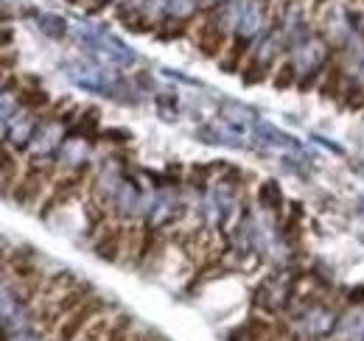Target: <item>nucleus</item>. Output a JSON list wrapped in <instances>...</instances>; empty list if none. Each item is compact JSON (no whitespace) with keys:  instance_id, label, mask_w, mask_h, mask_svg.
<instances>
[{"instance_id":"nucleus-1","label":"nucleus","mask_w":364,"mask_h":341,"mask_svg":"<svg viewBox=\"0 0 364 341\" xmlns=\"http://www.w3.org/2000/svg\"><path fill=\"white\" fill-rule=\"evenodd\" d=\"M92 297V286H73L70 291H65L62 297L56 299H40L37 302V328H40V333L43 336H53L56 333V328H59V322L65 319V316H70L76 308H82L87 299Z\"/></svg>"},{"instance_id":"nucleus-2","label":"nucleus","mask_w":364,"mask_h":341,"mask_svg":"<svg viewBox=\"0 0 364 341\" xmlns=\"http://www.w3.org/2000/svg\"><path fill=\"white\" fill-rule=\"evenodd\" d=\"M101 313H107V302L92 294L82 308H76L70 316H65L59 322V328L53 333V341H79V336L87 330V325H90L95 316H101Z\"/></svg>"},{"instance_id":"nucleus-3","label":"nucleus","mask_w":364,"mask_h":341,"mask_svg":"<svg viewBox=\"0 0 364 341\" xmlns=\"http://www.w3.org/2000/svg\"><path fill=\"white\" fill-rule=\"evenodd\" d=\"M193 37H196V50L205 56V59H222L225 50L230 48V34L225 26H219L213 17H208L205 23H199L193 28Z\"/></svg>"},{"instance_id":"nucleus-4","label":"nucleus","mask_w":364,"mask_h":341,"mask_svg":"<svg viewBox=\"0 0 364 341\" xmlns=\"http://www.w3.org/2000/svg\"><path fill=\"white\" fill-rule=\"evenodd\" d=\"M124 241H127V224L121 221H107L98 229L95 238V255L107 263H118L124 257Z\"/></svg>"},{"instance_id":"nucleus-5","label":"nucleus","mask_w":364,"mask_h":341,"mask_svg":"<svg viewBox=\"0 0 364 341\" xmlns=\"http://www.w3.org/2000/svg\"><path fill=\"white\" fill-rule=\"evenodd\" d=\"M50 166L46 168H37V166H31V168L26 170V176L14 185V190H11V199H17L23 207H31L43 193H46L48 182H50Z\"/></svg>"},{"instance_id":"nucleus-6","label":"nucleus","mask_w":364,"mask_h":341,"mask_svg":"<svg viewBox=\"0 0 364 341\" xmlns=\"http://www.w3.org/2000/svg\"><path fill=\"white\" fill-rule=\"evenodd\" d=\"M85 179H87V168L76 170V173H70V176L56 179V182H53V190H50V196L46 199V207L40 210V215L48 218L50 210H56V207H62L68 199H73V196L85 188Z\"/></svg>"},{"instance_id":"nucleus-7","label":"nucleus","mask_w":364,"mask_h":341,"mask_svg":"<svg viewBox=\"0 0 364 341\" xmlns=\"http://www.w3.org/2000/svg\"><path fill=\"white\" fill-rule=\"evenodd\" d=\"M345 65L336 59H328V70L319 82V98L322 101H339V95L345 92Z\"/></svg>"},{"instance_id":"nucleus-8","label":"nucleus","mask_w":364,"mask_h":341,"mask_svg":"<svg viewBox=\"0 0 364 341\" xmlns=\"http://www.w3.org/2000/svg\"><path fill=\"white\" fill-rule=\"evenodd\" d=\"M250 56V40L247 37H232L230 40V48L225 50V56L219 59V67H222V73H241V67H244V59Z\"/></svg>"},{"instance_id":"nucleus-9","label":"nucleus","mask_w":364,"mask_h":341,"mask_svg":"<svg viewBox=\"0 0 364 341\" xmlns=\"http://www.w3.org/2000/svg\"><path fill=\"white\" fill-rule=\"evenodd\" d=\"M269 333H272V325L264 322L261 316H252V319H247L238 330L230 333V341H267Z\"/></svg>"},{"instance_id":"nucleus-10","label":"nucleus","mask_w":364,"mask_h":341,"mask_svg":"<svg viewBox=\"0 0 364 341\" xmlns=\"http://www.w3.org/2000/svg\"><path fill=\"white\" fill-rule=\"evenodd\" d=\"M17 101H20V107H26V109H46L48 104H50V95H48V90L37 85V82H31V87H20L17 90Z\"/></svg>"},{"instance_id":"nucleus-11","label":"nucleus","mask_w":364,"mask_h":341,"mask_svg":"<svg viewBox=\"0 0 364 341\" xmlns=\"http://www.w3.org/2000/svg\"><path fill=\"white\" fill-rule=\"evenodd\" d=\"M241 82L247 87H255L261 85V82H267L269 79V65L267 62H261L258 56H247V65L241 67Z\"/></svg>"},{"instance_id":"nucleus-12","label":"nucleus","mask_w":364,"mask_h":341,"mask_svg":"<svg viewBox=\"0 0 364 341\" xmlns=\"http://www.w3.org/2000/svg\"><path fill=\"white\" fill-rule=\"evenodd\" d=\"M294 85H297V67H294V62H280L277 70L272 73V87L277 92H286V90H291Z\"/></svg>"},{"instance_id":"nucleus-13","label":"nucleus","mask_w":364,"mask_h":341,"mask_svg":"<svg viewBox=\"0 0 364 341\" xmlns=\"http://www.w3.org/2000/svg\"><path fill=\"white\" fill-rule=\"evenodd\" d=\"M109 325H112V316H107V313L95 316L90 325H87V330L79 336V341H104L107 333H109Z\"/></svg>"},{"instance_id":"nucleus-14","label":"nucleus","mask_w":364,"mask_h":341,"mask_svg":"<svg viewBox=\"0 0 364 341\" xmlns=\"http://www.w3.org/2000/svg\"><path fill=\"white\" fill-rule=\"evenodd\" d=\"M129 336H132V316H127V313L112 316L109 333H107L104 341H129Z\"/></svg>"},{"instance_id":"nucleus-15","label":"nucleus","mask_w":364,"mask_h":341,"mask_svg":"<svg viewBox=\"0 0 364 341\" xmlns=\"http://www.w3.org/2000/svg\"><path fill=\"white\" fill-rule=\"evenodd\" d=\"M339 107L342 109H350V112H356V109H362L364 107V90L356 82L350 87H345V92L339 95Z\"/></svg>"},{"instance_id":"nucleus-16","label":"nucleus","mask_w":364,"mask_h":341,"mask_svg":"<svg viewBox=\"0 0 364 341\" xmlns=\"http://www.w3.org/2000/svg\"><path fill=\"white\" fill-rule=\"evenodd\" d=\"M140 244H143V227H140V224H127V241H124V255L132 257V260H137Z\"/></svg>"},{"instance_id":"nucleus-17","label":"nucleus","mask_w":364,"mask_h":341,"mask_svg":"<svg viewBox=\"0 0 364 341\" xmlns=\"http://www.w3.org/2000/svg\"><path fill=\"white\" fill-rule=\"evenodd\" d=\"M258 199H261V205H267V207H280L283 205V196H280V188H277V182H261V188H258Z\"/></svg>"},{"instance_id":"nucleus-18","label":"nucleus","mask_w":364,"mask_h":341,"mask_svg":"<svg viewBox=\"0 0 364 341\" xmlns=\"http://www.w3.org/2000/svg\"><path fill=\"white\" fill-rule=\"evenodd\" d=\"M157 241H160V232L157 229H143V244H140V252H137L135 263H146V257L157 249Z\"/></svg>"},{"instance_id":"nucleus-19","label":"nucleus","mask_w":364,"mask_h":341,"mask_svg":"<svg viewBox=\"0 0 364 341\" xmlns=\"http://www.w3.org/2000/svg\"><path fill=\"white\" fill-rule=\"evenodd\" d=\"M17 170H20L17 168V160L6 151V154H3V190H6V193H9V188H11V185H17V182H20V179H17Z\"/></svg>"},{"instance_id":"nucleus-20","label":"nucleus","mask_w":364,"mask_h":341,"mask_svg":"<svg viewBox=\"0 0 364 341\" xmlns=\"http://www.w3.org/2000/svg\"><path fill=\"white\" fill-rule=\"evenodd\" d=\"M95 126H98V109H95V107H90V109H87V115L79 121V126L73 129V131L90 134V140H95V137H92V134H95Z\"/></svg>"},{"instance_id":"nucleus-21","label":"nucleus","mask_w":364,"mask_h":341,"mask_svg":"<svg viewBox=\"0 0 364 341\" xmlns=\"http://www.w3.org/2000/svg\"><path fill=\"white\" fill-rule=\"evenodd\" d=\"M325 70H328V59H325L322 65H317V67H314V70H311V73H309V76H306V79L297 85V87H300V92H311V90H314V85H317L319 79L325 76Z\"/></svg>"},{"instance_id":"nucleus-22","label":"nucleus","mask_w":364,"mask_h":341,"mask_svg":"<svg viewBox=\"0 0 364 341\" xmlns=\"http://www.w3.org/2000/svg\"><path fill=\"white\" fill-rule=\"evenodd\" d=\"M101 137L104 140H112V143H129L132 140V134L127 129H107V131H101Z\"/></svg>"},{"instance_id":"nucleus-23","label":"nucleus","mask_w":364,"mask_h":341,"mask_svg":"<svg viewBox=\"0 0 364 341\" xmlns=\"http://www.w3.org/2000/svg\"><path fill=\"white\" fill-rule=\"evenodd\" d=\"M267 341H291V336H289V330H286V328H280V325H277V328H274V333H269V339Z\"/></svg>"},{"instance_id":"nucleus-24","label":"nucleus","mask_w":364,"mask_h":341,"mask_svg":"<svg viewBox=\"0 0 364 341\" xmlns=\"http://www.w3.org/2000/svg\"><path fill=\"white\" fill-rule=\"evenodd\" d=\"M14 65H17V56H11V53L6 50V53H3V70H6V73H11V67H14Z\"/></svg>"},{"instance_id":"nucleus-25","label":"nucleus","mask_w":364,"mask_h":341,"mask_svg":"<svg viewBox=\"0 0 364 341\" xmlns=\"http://www.w3.org/2000/svg\"><path fill=\"white\" fill-rule=\"evenodd\" d=\"M328 3H331V0H311V14H314V17L322 14V11L328 9Z\"/></svg>"},{"instance_id":"nucleus-26","label":"nucleus","mask_w":364,"mask_h":341,"mask_svg":"<svg viewBox=\"0 0 364 341\" xmlns=\"http://www.w3.org/2000/svg\"><path fill=\"white\" fill-rule=\"evenodd\" d=\"M76 115H79V109H76V107H70V109H68V112H65V115L59 118V124H70V121H73Z\"/></svg>"},{"instance_id":"nucleus-27","label":"nucleus","mask_w":364,"mask_h":341,"mask_svg":"<svg viewBox=\"0 0 364 341\" xmlns=\"http://www.w3.org/2000/svg\"><path fill=\"white\" fill-rule=\"evenodd\" d=\"M289 3H306V0H277V9H286Z\"/></svg>"},{"instance_id":"nucleus-28","label":"nucleus","mask_w":364,"mask_h":341,"mask_svg":"<svg viewBox=\"0 0 364 341\" xmlns=\"http://www.w3.org/2000/svg\"><path fill=\"white\" fill-rule=\"evenodd\" d=\"M129 341H143V336H140V333H132V336H129Z\"/></svg>"},{"instance_id":"nucleus-29","label":"nucleus","mask_w":364,"mask_h":341,"mask_svg":"<svg viewBox=\"0 0 364 341\" xmlns=\"http://www.w3.org/2000/svg\"><path fill=\"white\" fill-rule=\"evenodd\" d=\"M65 3H70V6H82V0H65Z\"/></svg>"},{"instance_id":"nucleus-30","label":"nucleus","mask_w":364,"mask_h":341,"mask_svg":"<svg viewBox=\"0 0 364 341\" xmlns=\"http://www.w3.org/2000/svg\"><path fill=\"white\" fill-rule=\"evenodd\" d=\"M350 3H362V0H350Z\"/></svg>"}]
</instances>
